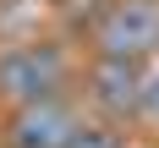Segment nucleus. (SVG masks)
<instances>
[{"label": "nucleus", "mask_w": 159, "mask_h": 148, "mask_svg": "<svg viewBox=\"0 0 159 148\" xmlns=\"http://www.w3.org/2000/svg\"><path fill=\"white\" fill-rule=\"evenodd\" d=\"M66 77H71V61H66L61 44H11L0 49V99L6 104H33V99H55L66 93Z\"/></svg>", "instance_id": "nucleus-1"}, {"label": "nucleus", "mask_w": 159, "mask_h": 148, "mask_svg": "<svg viewBox=\"0 0 159 148\" xmlns=\"http://www.w3.org/2000/svg\"><path fill=\"white\" fill-rule=\"evenodd\" d=\"M93 55L148 66L159 55V0H110V11L93 28Z\"/></svg>", "instance_id": "nucleus-2"}, {"label": "nucleus", "mask_w": 159, "mask_h": 148, "mask_svg": "<svg viewBox=\"0 0 159 148\" xmlns=\"http://www.w3.org/2000/svg\"><path fill=\"white\" fill-rule=\"evenodd\" d=\"M77 126H82V110L71 93L33 99L6 115V148H71Z\"/></svg>", "instance_id": "nucleus-3"}, {"label": "nucleus", "mask_w": 159, "mask_h": 148, "mask_svg": "<svg viewBox=\"0 0 159 148\" xmlns=\"http://www.w3.org/2000/svg\"><path fill=\"white\" fill-rule=\"evenodd\" d=\"M143 82H148V66L143 61L93 55L82 93H88V104H93L104 121H137V110H143Z\"/></svg>", "instance_id": "nucleus-4"}, {"label": "nucleus", "mask_w": 159, "mask_h": 148, "mask_svg": "<svg viewBox=\"0 0 159 148\" xmlns=\"http://www.w3.org/2000/svg\"><path fill=\"white\" fill-rule=\"evenodd\" d=\"M71 148H132L126 143V132H121V121H82L77 126V137H71Z\"/></svg>", "instance_id": "nucleus-5"}, {"label": "nucleus", "mask_w": 159, "mask_h": 148, "mask_svg": "<svg viewBox=\"0 0 159 148\" xmlns=\"http://www.w3.org/2000/svg\"><path fill=\"white\" fill-rule=\"evenodd\" d=\"M137 121L159 132V71H148V82H143V110H137Z\"/></svg>", "instance_id": "nucleus-6"}]
</instances>
